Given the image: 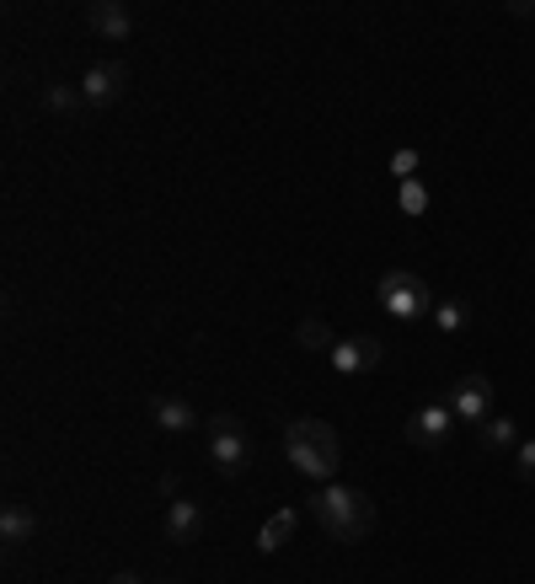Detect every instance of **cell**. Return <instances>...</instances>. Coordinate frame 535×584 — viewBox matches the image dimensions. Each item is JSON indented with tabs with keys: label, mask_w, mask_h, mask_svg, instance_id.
<instances>
[{
	"label": "cell",
	"mask_w": 535,
	"mask_h": 584,
	"mask_svg": "<svg viewBox=\"0 0 535 584\" xmlns=\"http://www.w3.org/2000/svg\"><path fill=\"white\" fill-rule=\"evenodd\" d=\"M209 462L220 466L225 477H241L252 466V440H246L236 413H214L209 419Z\"/></svg>",
	"instance_id": "cell-4"
},
{
	"label": "cell",
	"mask_w": 535,
	"mask_h": 584,
	"mask_svg": "<svg viewBox=\"0 0 535 584\" xmlns=\"http://www.w3.org/2000/svg\"><path fill=\"white\" fill-rule=\"evenodd\" d=\"M466 322H472V306H466V301H455V295H450V301H434V328H440V333L455 339V333H466Z\"/></svg>",
	"instance_id": "cell-15"
},
{
	"label": "cell",
	"mask_w": 535,
	"mask_h": 584,
	"mask_svg": "<svg viewBox=\"0 0 535 584\" xmlns=\"http://www.w3.org/2000/svg\"><path fill=\"white\" fill-rule=\"evenodd\" d=\"M402 210H407V215H423V210H428V193H423V183H402Z\"/></svg>",
	"instance_id": "cell-19"
},
{
	"label": "cell",
	"mask_w": 535,
	"mask_h": 584,
	"mask_svg": "<svg viewBox=\"0 0 535 584\" xmlns=\"http://www.w3.org/2000/svg\"><path fill=\"white\" fill-rule=\"evenodd\" d=\"M476 445H482V451H514V445H519V424H514L508 413H493V419L476 430Z\"/></svg>",
	"instance_id": "cell-13"
},
{
	"label": "cell",
	"mask_w": 535,
	"mask_h": 584,
	"mask_svg": "<svg viewBox=\"0 0 535 584\" xmlns=\"http://www.w3.org/2000/svg\"><path fill=\"white\" fill-rule=\"evenodd\" d=\"M43 108H49V113H75V108H87V97L75 92V87H64V81H54V87L43 92Z\"/></svg>",
	"instance_id": "cell-17"
},
{
	"label": "cell",
	"mask_w": 535,
	"mask_h": 584,
	"mask_svg": "<svg viewBox=\"0 0 535 584\" xmlns=\"http://www.w3.org/2000/svg\"><path fill=\"white\" fill-rule=\"evenodd\" d=\"M391 167H396V178H402V183H413V172H417V151H396V161H391Z\"/></svg>",
	"instance_id": "cell-20"
},
{
	"label": "cell",
	"mask_w": 535,
	"mask_h": 584,
	"mask_svg": "<svg viewBox=\"0 0 535 584\" xmlns=\"http://www.w3.org/2000/svg\"><path fill=\"white\" fill-rule=\"evenodd\" d=\"M450 424H455V413H450V402H423L413 419H407V440L413 445H423V451H445L450 440Z\"/></svg>",
	"instance_id": "cell-7"
},
{
	"label": "cell",
	"mask_w": 535,
	"mask_h": 584,
	"mask_svg": "<svg viewBox=\"0 0 535 584\" xmlns=\"http://www.w3.org/2000/svg\"><path fill=\"white\" fill-rule=\"evenodd\" d=\"M150 419H155V430H166V434L199 430V413H193V402L188 397H155L150 402Z\"/></svg>",
	"instance_id": "cell-10"
},
{
	"label": "cell",
	"mask_w": 535,
	"mask_h": 584,
	"mask_svg": "<svg viewBox=\"0 0 535 584\" xmlns=\"http://www.w3.org/2000/svg\"><path fill=\"white\" fill-rule=\"evenodd\" d=\"M514 472H519L525 483H535V440H519V445H514Z\"/></svg>",
	"instance_id": "cell-18"
},
{
	"label": "cell",
	"mask_w": 535,
	"mask_h": 584,
	"mask_svg": "<svg viewBox=\"0 0 535 584\" xmlns=\"http://www.w3.org/2000/svg\"><path fill=\"white\" fill-rule=\"evenodd\" d=\"M87 22L97 32H102V38H129V32H134V11H129V6H119V0H97V6H87Z\"/></svg>",
	"instance_id": "cell-11"
},
{
	"label": "cell",
	"mask_w": 535,
	"mask_h": 584,
	"mask_svg": "<svg viewBox=\"0 0 535 584\" xmlns=\"http://www.w3.org/2000/svg\"><path fill=\"white\" fill-rule=\"evenodd\" d=\"M311 515L316 525L327 531L332 542H364L370 531H375V499L364 489H349V483H327V489L311 499Z\"/></svg>",
	"instance_id": "cell-1"
},
{
	"label": "cell",
	"mask_w": 535,
	"mask_h": 584,
	"mask_svg": "<svg viewBox=\"0 0 535 584\" xmlns=\"http://www.w3.org/2000/svg\"><path fill=\"white\" fill-rule=\"evenodd\" d=\"M108 584H140V574H113Z\"/></svg>",
	"instance_id": "cell-22"
},
{
	"label": "cell",
	"mask_w": 535,
	"mask_h": 584,
	"mask_svg": "<svg viewBox=\"0 0 535 584\" xmlns=\"http://www.w3.org/2000/svg\"><path fill=\"white\" fill-rule=\"evenodd\" d=\"M123 81H129V75H123L119 60H97L87 75H81V97H87V108H113V102L123 97Z\"/></svg>",
	"instance_id": "cell-8"
},
{
	"label": "cell",
	"mask_w": 535,
	"mask_h": 584,
	"mask_svg": "<svg viewBox=\"0 0 535 584\" xmlns=\"http://www.w3.org/2000/svg\"><path fill=\"white\" fill-rule=\"evenodd\" d=\"M375 301L386 316L396 322H423V316H434V290H428V279L413 274V269H386V274L375 279Z\"/></svg>",
	"instance_id": "cell-3"
},
{
	"label": "cell",
	"mask_w": 535,
	"mask_h": 584,
	"mask_svg": "<svg viewBox=\"0 0 535 584\" xmlns=\"http://www.w3.org/2000/svg\"><path fill=\"white\" fill-rule=\"evenodd\" d=\"M204 536V504H193V499H172V510H166V542H199Z\"/></svg>",
	"instance_id": "cell-9"
},
{
	"label": "cell",
	"mask_w": 535,
	"mask_h": 584,
	"mask_svg": "<svg viewBox=\"0 0 535 584\" xmlns=\"http://www.w3.org/2000/svg\"><path fill=\"white\" fill-rule=\"evenodd\" d=\"M166 584H172V580H166Z\"/></svg>",
	"instance_id": "cell-23"
},
{
	"label": "cell",
	"mask_w": 535,
	"mask_h": 584,
	"mask_svg": "<svg viewBox=\"0 0 535 584\" xmlns=\"http://www.w3.org/2000/svg\"><path fill=\"white\" fill-rule=\"evenodd\" d=\"M508 11H514V17H535V6H531V0H514Z\"/></svg>",
	"instance_id": "cell-21"
},
{
	"label": "cell",
	"mask_w": 535,
	"mask_h": 584,
	"mask_svg": "<svg viewBox=\"0 0 535 584\" xmlns=\"http://www.w3.org/2000/svg\"><path fill=\"white\" fill-rule=\"evenodd\" d=\"M32 531H38V515H32V504L11 499V504L0 510V542H6V547H22V542H32Z\"/></svg>",
	"instance_id": "cell-12"
},
{
	"label": "cell",
	"mask_w": 535,
	"mask_h": 584,
	"mask_svg": "<svg viewBox=\"0 0 535 584\" xmlns=\"http://www.w3.org/2000/svg\"><path fill=\"white\" fill-rule=\"evenodd\" d=\"M295 525H300L295 510H279V515H268V525L258 531V553H279V547L295 536Z\"/></svg>",
	"instance_id": "cell-14"
},
{
	"label": "cell",
	"mask_w": 535,
	"mask_h": 584,
	"mask_svg": "<svg viewBox=\"0 0 535 584\" xmlns=\"http://www.w3.org/2000/svg\"><path fill=\"white\" fill-rule=\"evenodd\" d=\"M284 456L300 477L311 483H332L337 477V462H343V445H337V430L327 419H295L284 430Z\"/></svg>",
	"instance_id": "cell-2"
},
{
	"label": "cell",
	"mask_w": 535,
	"mask_h": 584,
	"mask_svg": "<svg viewBox=\"0 0 535 584\" xmlns=\"http://www.w3.org/2000/svg\"><path fill=\"white\" fill-rule=\"evenodd\" d=\"M295 343L300 349H311V354H332V343L337 339H332V328L322 322V316H305V322L295 328Z\"/></svg>",
	"instance_id": "cell-16"
},
{
	"label": "cell",
	"mask_w": 535,
	"mask_h": 584,
	"mask_svg": "<svg viewBox=\"0 0 535 584\" xmlns=\"http://www.w3.org/2000/svg\"><path fill=\"white\" fill-rule=\"evenodd\" d=\"M327 360L337 375H370V370L386 360V349H381V339H370V333H349V339L332 343Z\"/></svg>",
	"instance_id": "cell-6"
},
{
	"label": "cell",
	"mask_w": 535,
	"mask_h": 584,
	"mask_svg": "<svg viewBox=\"0 0 535 584\" xmlns=\"http://www.w3.org/2000/svg\"><path fill=\"white\" fill-rule=\"evenodd\" d=\"M450 413L461 419V424H487L493 413H498V392H493V375H482V370H466L455 386H450Z\"/></svg>",
	"instance_id": "cell-5"
}]
</instances>
